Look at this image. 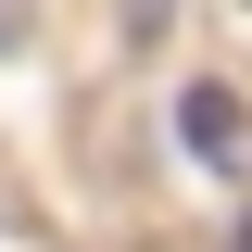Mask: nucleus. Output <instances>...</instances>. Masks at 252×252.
Wrapping results in <instances>:
<instances>
[{"label": "nucleus", "instance_id": "2", "mask_svg": "<svg viewBox=\"0 0 252 252\" xmlns=\"http://www.w3.org/2000/svg\"><path fill=\"white\" fill-rule=\"evenodd\" d=\"M240 252H252V240H240Z\"/></svg>", "mask_w": 252, "mask_h": 252}, {"label": "nucleus", "instance_id": "1", "mask_svg": "<svg viewBox=\"0 0 252 252\" xmlns=\"http://www.w3.org/2000/svg\"><path fill=\"white\" fill-rule=\"evenodd\" d=\"M177 139H189V164L202 177H252V114H240V89H177Z\"/></svg>", "mask_w": 252, "mask_h": 252}]
</instances>
